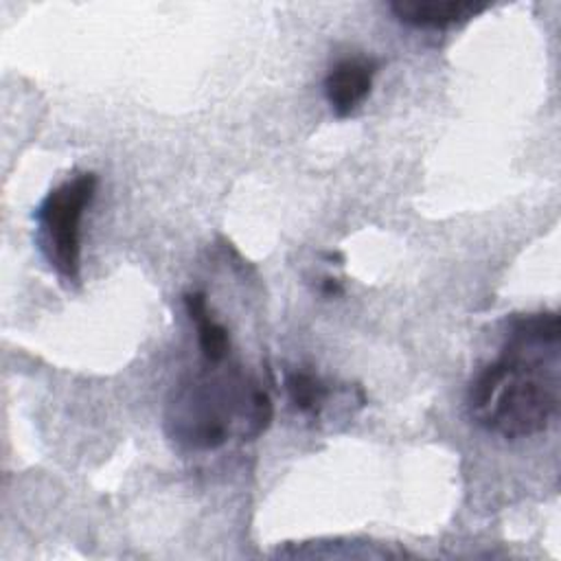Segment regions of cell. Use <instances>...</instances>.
I'll return each mask as SVG.
<instances>
[{
  "instance_id": "1",
  "label": "cell",
  "mask_w": 561,
  "mask_h": 561,
  "mask_svg": "<svg viewBox=\"0 0 561 561\" xmlns=\"http://www.w3.org/2000/svg\"><path fill=\"white\" fill-rule=\"evenodd\" d=\"M559 316L530 313L511 322L502 355L469 388L476 423L502 438L543 432L559 412Z\"/></svg>"
},
{
  "instance_id": "2",
  "label": "cell",
  "mask_w": 561,
  "mask_h": 561,
  "mask_svg": "<svg viewBox=\"0 0 561 561\" xmlns=\"http://www.w3.org/2000/svg\"><path fill=\"white\" fill-rule=\"evenodd\" d=\"M173 434L195 449L221 447L241 416L250 436H259L272 421L270 394L259 386L224 379H197L184 386L171 403Z\"/></svg>"
},
{
  "instance_id": "3",
  "label": "cell",
  "mask_w": 561,
  "mask_h": 561,
  "mask_svg": "<svg viewBox=\"0 0 561 561\" xmlns=\"http://www.w3.org/2000/svg\"><path fill=\"white\" fill-rule=\"evenodd\" d=\"M96 184L94 173H81L55 186L35 210L39 248L68 283H77L81 274V219L94 199Z\"/></svg>"
},
{
  "instance_id": "4",
  "label": "cell",
  "mask_w": 561,
  "mask_h": 561,
  "mask_svg": "<svg viewBox=\"0 0 561 561\" xmlns=\"http://www.w3.org/2000/svg\"><path fill=\"white\" fill-rule=\"evenodd\" d=\"M379 64L370 57H346L340 59L324 79V96L335 112L344 118L353 114L373 90V79Z\"/></svg>"
},
{
  "instance_id": "5",
  "label": "cell",
  "mask_w": 561,
  "mask_h": 561,
  "mask_svg": "<svg viewBox=\"0 0 561 561\" xmlns=\"http://www.w3.org/2000/svg\"><path fill=\"white\" fill-rule=\"evenodd\" d=\"M489 4L476 0H399L390 2L392 15L414 28L443 31L482 13Z\"/></svg>"
},
{
  "instance_id": "6",
  "label": "cell",
  "mask_w": 561,
  "mask_h": 561,
  "mask_svg": "<svg viewBox=\"0 0 561 561\" xmlns=\"http://www.w3.org/2000/svg\"><path fill=\"white\" fill-rule=\"evenodd\" d=\"M184 309H186L191 322H195V327H197V344H199L202 355L206 357V362L219 364L228 355L230 337H228L226 327L210 318L208 305H206V294L204 291L184 294Z\"/></svg>"
},
{
  "instance_id": "7",
  "label": "cell",
  "mask_w": 561,
  "mask_h": 561,
  "mask_svg": "<svg viewBox=\"0 0 561 561\" xmlns=\"http://www.w3.org/2000/svg\"><path fill=\"white\" fill-rule=\"evenodd\" d=\"M285 390L291 405L307 416H318L331 394L329 386L309 370H291L285 377Z\"/></svg>"
},
{
  "instance_id": "8",
  "label": "cell",
  "mask_w": 561,
  "mask_h": 561,
  "mask_svg": "<svg viewBox=\"0 0 561 561\" xmlns=\"http://www.w3.org/2000/svg\"><path fill=\"white\" fill-rule=\"evenodd\" d=\"M320 291L324 294V296H340L344 289H342V285H340V280L337 278H322V285H320Z\"/></svg>"
}]
</instances>
